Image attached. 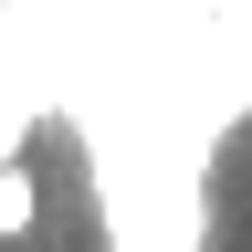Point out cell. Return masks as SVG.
I'll return each instance as SVG.
<instances>
[{
  "label": "cell",
  "mask_w": 252,
  "mask_h": 252,
  "mask_svg": "<svg viewBox=\"0 0 252 252\" xmlns=\"http://www.w3.org/2000/svg\"><path fill=\"white\" fill-rule=\"evenodd\" d=\"M0 231H11V242H32V231H42V189H32V168H21V158H0Z\"/></svg>",
  "instance_id": "6da1fadb"
},
{
  "label": "cell",
  "mask_w": 252,
  "mask_h": 252,
  "mask_svg": "<svg viewBox=\"0 0 252 252\" xmlns=\"http://www.w3.org/2000/svg\"><path fill=\"white\" fill-rule=\"evenodd\" d=\"M0 242H11V231H0Z\"/></svg>",
  "instance_id": "7a4b0ae2"
}]
</instances>
